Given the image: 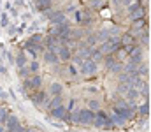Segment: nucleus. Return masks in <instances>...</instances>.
<instances>
[{
    "label": "nucleus",
    "instance_id": "14",
    "mask_svg": "<svg viewBox=\"0 0 151 132\" xmlns=\"http://www.w3.org/2000/svg\"><path fill=\"white\" fill-rule=\"evenodd\" d=\"M62 85L60 83H51V87H49V93L53 95V97H56V95H62Z\"/></svg>",
    "mask_w": 151,
    "mask_h": 132
},
{
    "label": "nucleus",
    "instance_id": "7",
    "mask_svg": "<svg viewBox=\"0 0 151 132\" xmlns=\"http://www.w3.org/2000/svg\"><path fill=\"white\" fill-rule=\"evenodd\" d=\"M81 72H83V74H88V76L95 74V72H97V63L91 62L90 58L83 60V63H81Z\"/></svg>",
    "mask_w": 151,
    "mask_h": 132
},
{
    "label": "nucleus",
    "instance_id": "15",
    "mask_svg": "<svg viewBox=\"0 0 151 132\" xmlns=\"http://www.w3.org/2000/svg\"><path fill=\"white\" fill-rule=\"evenodd\" d=\"M86 109H90V111L95 113V111L100 109V102H99L97 99H91V100H88V107H86Z\"/></svg>",
    "mask_w": 151,
    "mask_h": 132
},
{
    "label": "nucleus",
    "instance_id": "13",
    "mask_svg": "<svg viewBox=\"0 0 151 132\" xmlns=\"http://www.w3.org/2000/svg\"><path fill=\"white\" fill-rule=\"evenodd\" d=\"M44 60H46L47 63H56V62H58V56H56L55 51H46V53H44Z\"/></svg>",
    "mask_w": 151,
    "mask_h": 132
},
{
    "label": "nucleus",
    "instance_id": "19",
    "mask_svg": "<svg viewBox=\"0 0 151 132\" xmlns=\"http://www.w3.org/2000/svg\"><path fill=\"white\" fill-rule=\"evenodd\" d=\"M18 74H19L21 78H25V79H27V78H28V74H30V71H28V67L25 65V67H21V69L18 71Z\"/></svg>",
    "mask_w": 151,
    "mask_h": 132
},
{
    "label": "nucleus",
    "instance_id": "16",
    "mask_svg": "<svg viewBox=\"0 0 151 132\" xmlns=\"http://www.w3.org/2000/svg\"><path fill=\"white\" fill-rule=\"evenodd\" d=\"M16 65H18L19 69L27 65V56H25V53H18V56H16Z\"/></svg>",
    "mask_w": 151,
    "mask_h": 132
},
{
    "label": "nucleus",
    "instance_id": "10",
    "mask_svg": "<svg viewBox=\"0 0 151 132\" xmlns=\"http://www.w3.org/2000/svg\"><path fill=\"white\" fill-rule=\"evenodd\" d=\"M28 97H30V99H32V102H34V104H37V106L44 104V102H46V99H47L46 92H42V90H37V92H34V93H28Z\"/></svg>",
    "mask_w": 151,
    "mask_h": 132
},
{
    "label": "nucleus",
    "instance_id": "29",
    "mask_svg": "<svg viewBox=\"0 0 151 132\" xmlns=\"http://www.w3.org/2000/svg\"><path fill=\"white\" fill-rule=\"evenodd\" d=\"M88 92H90V93H97L99 90H97V88H95V87H90V88H88Z\"/></svg>",
    "mask_w": 151,
    "mask_h": 132
},
{
    "label": "nucleus",
    "instance_id": "22",
    "mask_svg": "<svg viewBox=\"0 0 151 132\" xmlns=\"http://www.w3.org/2000/svg\"><path fill=\"white\" fill-rule=\"evenodd\" d=\"M27 67H28L30 74H32V72H37V71H39V62H32V63H30V65H27Z\"/></svg>",
    "mask_w": 151,
    "mask_h": 132
},
{
    "label": "nucleus",
    "instance_id": "2",
    "mask_svg": "<svg viewBox=\"0 0 151 132\" xmlns=\"http://www.w3.org/2000/svg\"><path fill=\"white\" fill-rule=\"evenodd\" d=\"M93 125H95V127H102V129H113V127H114V123L111 122V118L107 116V113H106V111H102V109L95 111Z\"/></svg>",
    "mask_w": 151,
    "mask_h": 132
},
{
    "label": "nucleus",
    "instance_id": "1",
    "mask_svg": "<svg viewBox=\"0 0 151 132\" xmlns=\"http://www.w3.org/2000/svg\"><path fill=\"white\" fill-rule=\"evenodd\" d=\"M119 48H121L119 37H118V35H113V37H109L107 41H104V43L100 44L99 51H100L102 55H113V53H116V49H119Z\"/></svg>",
    "mask_w": 151,
    "mask_h": 132
},
{
    "label": "nucleus",
    "instance_id": "31",
    "mask_svg": "<svg viewBox=\"0 0 151 132\" xmlns=\"http://www.w3.org/2000/svg\"><path fill=\"white\" fill-rule=\"evenodd\" d=\"M21 132H32V131H28V129H23V131H21Z\"/></svg>",
    "mask_w": 151,
    "mask_h": 132
},
{
    "label": "nucleus",
    "instance_id": "8",
    "mask_svg": "<svg viewBox=\"0 0 151 132\" xmlns=\"http://www.w3.org/2000/svg\"><path fill=\"white\" fill-rule=\"evenodd\" d=\"M74 16H76V21H77L79 25H88V23L91 21V14H90V11H76Z\"/></svg>",
    "mask_w": 151,
    "mask_h": 132
},
{
    "label": "nucleus",
    "instance_id": "28",
    "mask_svg": "<svg viewBox=\"0 0 151 132\" xmlns=\"http://www.w3.org/2000/svg\"><path fill=\"white\" fill-rule=\"evenodd\" d=\"M118 90H119V92H125V93H127V92L130 90V85H127V83H119Z\"/></svg>",
    "mask_w": 151,
    "mask_h": 132
},
{
    "label": "nucleus",
    "instance_id": "17",
    "mask_svg": "<svg viewBox=\"0 0 151 132\" xmlns=\"http://www.w3.org/2000/svg\"><path fill=\"white\" fill-rule=\"evenodd\" d=\"M40 41H42V35H40V34H35V35H32V37L28 39L27 44H40Z\"/></svg>",
    "mask_w": 151,
    "mask_h": 132
},
{
    "label": "nucleus",
    "instance_id": "18",
    "mask_svg": "<svg viewBox=\"0 0 151 132\" xmlns=\"http://www.w3.org/2000/svg\"><path fill=\"white\" fill-rule=\"evenodd\" d=\"M127 97H128L130 100H134V99H137V97H139V92H137L135 88H130V90L127 92Z\"/></svg>",
    "mask_w": 151,
    "mask_h": 132
},
{
    "label": "nucleus",
    "instance_id": "25",
    "mask_svg": "<svg viewBox=\"0 0 151 132\" xmlns=\"http://www.w3.org/2000/svg\"><path fill=\"white\" fill-rule=\"evenodd\" d=\"M0 25H2V27H7V25H9V16H7V14H2V16H0Z\"/></svg>",
    "mask_w": 151,
    "mask_h": 132
},
{
    "label": "nucleus",
    "instance_id": "6",
    "mask_svg": "<svg viewBox=\"0 0 151 132\" xmlns=\"http://www.w3.org/2000/svg\"><path fill=\"white\" fill-rule=\"evenodd\" d=\"M69 30H70V23H69V21H63V23L56 25V27L51 30L49 35H53V37H62V35H67Z\"/></svg>",
    "mask_w": 151,
    "mask_h": 132
},
{
    "label": "nucleus",
    "instance_id": "5",
    "mask_svg": "<svg viewBox=\"0 0 151 132\" xmlns=\"http://www.w3.org/2000/svg\"><path fill=\"white\" fill-rule=\"evenodd\" d=\"M128 11H130V18H132L134 21H139L141 18H144L142 5H141L139 2H135V4H132V5H128Z\"/></svg>",
    "mask_w": 151,
    "mask_h": 132
},
{
    "label": "nucleus",
    "instance_id": "11",
    "mask_svg": "<svg viewBox=\"0 0 151 132\" xmlns=\"http://www.w3.org/2000/svg\"><path fill=\"white\" fill-rule=\"evenodd\" d=\"M58 106H63V99H62V95H56V97H53L47 104H46V109H55V107H58Z\"/></svg>",
    "mask_w": 151,
    "mask_h": 132
},
{
    "label": "nucleus",
    "instance_id": "32",
    "mask_svg": "<svg viewBox=\"0 0 151 132\" xmlns=\"http://www.w3.org/2000/svg\"><path fill=\"white\" fill-rule=\"evenodd\" d=\"M0 132H4V127H2V125H0Z\"/></svg>",
    "mask_w": 151,
    "mask_h": 132
},
{
    "label": "nucleus",
    "instance_id": "23",
    "mask_svg": "<svg viewBox=\"0 0 151 132\" xmlns=\"http://www.w3.org/2000/svg\"><path fill=\"white\" fill-rule=\"evenodd\" d=\"M109 69H111L113 72H121V63H119V62L116 60V62H114V63L111 65V67H109Z\"/></svg>",
    "mask_w": 151,
    "mask_h": 132
},
{
    "label": "nucleus",
    "instance_id": "9",
    "mask_svg": "<svg viewBox=\"0 0 151 132\" xmlns=\"http://www.w3.org/2000/svg\"><path fill=\"white\" fill-rule=\"evenodd\" d=\"M56 56H58V60H63V62H67V60H70V48L69 46H58L56 48Z\"/></svg>",
    "mask_w": 151,
    "mask_h": 132
},
{
    "label": "nucleus",
    "instance_id": "30",
    "mask_svg": "<svg viewBox=\"0 0 151 132\" xmlns=\"http://www.w3.org/2000/svg\"><path fill=\"white\" fill-rule=\"evenodd\" d=\"M119 2H121V4H127V5H130V4H132V2H135V0H119Z\"/></svg>",
    "mask_w": 151,
    "mask_h": 132
},
{
    "label": "nucleus",
    "instance_id": "21",
    "mask_svg": "<svg viewBox=\"0 0 151 132\" xmlns=\"http://www.w3.org/2000/svg\"><path fill=\"white\" fill-rule=\"evenodd\" d=\"M70 122L76 123V125H79V111H72L70 113Z\"/></svg>",
    "mask_w": 151,
    "mask_h": 132
},
{
    "label": "nucleus",
    "instance_id": "26",
    "mask_svg": "<svg viewBox=\"0 0 151 132\" xmlns=\"http://www.w3.org/2000/svg\"><path fill=\"white\" fill-rule=\"evenodd\" d=\"M114 62H116V60H114V55H106V63H107V67H111Z\"/></svg>",
    "mask_w": 151,
    "mask_h": 132
},
{
    "label": "nucleus",
    "instance_id": "27",
    "mask_svg": "<svg viewBox=\"0 0 151 132\" xmlns=\"http://www.w3.org/2000/svg\"><path fill=\"white\" fill-rule=\"evenodd\" d=\"M102 2H104V0H90V7L97 9V7H100V5H102Z\"/></svg>",
    "mask_w": 151,
    "mask_h": 132
},
{
    "label": "nucleus",
    "instance_id": "3",
    "mask_svg": "<svg viewBox=\"0 0 151 132\" xmlns=\"http://www.w3.org/2000/svg\"><path fill=\"white\" fill-rule=\"evenodd\" d=\"M42 87V78L40 76H28L27 79H23V88L27 90V93H34L40 90Z\"/></svg>",
    "mask_w": 151,
    "mask_h": 132
},
{
    "label": "nucleus",
    "instance_id": "12",
    "mask_svg": "<svg viewBox=\"0 0 151 132\" xmlns=\"http://www.w3.org/2000/svg\"><path fill=\"white\" fill-rule=\"evenodd\" d=\"M65 113H67V109H65L63 106H58V107L51 109V116H55V118H58V120H63V118H65Z\"/></svg>",
    "mask_w": 151,
    "mask_h": 132
},
{
    "label": "nucleus",
    "instance_id": "20",
    "mask_svg": "<svg viewBox=\"0 0 151 132\" xmlns=\"http://www.w3.org/2000/svg\"><path fill=\"white\" fill-rule=\"evenodd\" d=\"M139 113L144 116V115H148L150 113V104H148V100H146V104H142L141 107H139Z\"/></svg>",
    "mask_w": 151,
    "mask_h": 132
},
{
    "label": "nucleus",
    "instance_id": "4",
    "mask_svg": "<svg viewBox=\"0 0 151 132\" xmlns=\"http://www.w3.org/2000/svg\"><path fill=\"white\" fill-rule=\"evenodd\" d=\"M95 113L90 109H79V125H93Z\"/></svg>",
    "mask_w": 151,
    "mask_h": 132
},
{
    "label": "nucleus",
    "instance_id": "24",
    "mask_svg": "<svg viewBox=\"0 0 151 132\" xmlns=\"http://www.w3.org/2000/svg\"><path fill=\"white\" fill-rule=\"evenodd\" d=\"M7 111L4 109V107H0V123H5V120H7Z\"/></svg>",
    "mask_w": 151,
    "mask_h": 132
}]
</instances>
